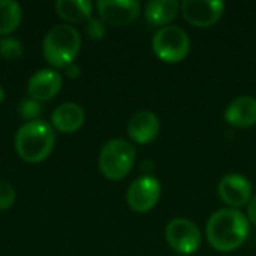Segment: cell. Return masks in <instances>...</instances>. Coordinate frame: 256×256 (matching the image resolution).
<instances>
[{"mask_svg": "<svg viewBox=\"0 0 256 256\" xmlns=\"http://www.w3.org/2000/svg\"><path fill=\"white\" fill-rule=\"evenodd\" d=\"M86 33L90 39H102L105 36V22L100 18H90L86 26Z\"/></svg>", "mask_w": 256, "mask_h": 256, "instance_id": "obj_21", "label": "cell"}, {"mask_svg": "<svg viewBox=\"0 0 256 256\" xmlns=\"http://www.w3.org/2000/svg\"><path fill=\"white\" fill-rule=\"evenodd\" d=\"M54 8L60 18L70 24H78L92 18L93 3L88 0H57Z\"/></svg>", "mask_w": 256, "mask_h": 256, "instance_id": "obj_16", "label": "cell"}, {"mask_svg": "<svg viewBox=\"0 0 256 256\" xmlns=\"http://www.w3.org/2000/svg\"><path fill=\"white\" fill-rule=\"evenodd\" d=\"M81 50V34L70 24H60L48 30L42 42V52L54 68H68Z\"/></svg>", "mask_w": 256, "mask_h": 256, "instance_id": "obj_3", "label": "cell"}, {"mask_svg": "<svg viewBox=\"0 0 256 256\" xmlns=\"http://www.w3.org/2000/svg\"><path fill=\"white\" fill-rule=\"evenodd\" d=\"M249 230V219L240 210L226 207L210 216L206 236L213 249L226 254L244 244Z\"/></svg>", "mask_w": 256, "mask_h": 256, "instance_id": "obj_1", "label": "cell"}, {"mask_svg": "<svg viewBox=\"0 0 256 256\" xmlns=\"http://www.w3.org/2000/svg\"><path fill=\"white\" fill-rule=\"evenodd\" d=\"M20 114L27 120V122H33L39 118L40 114V104L34 99H27L21 104L20 106Z\"/></svg>", "mask_w": 256, "mask_h": 256, "instance_id": "obj_20", "label": "cell"}, {"mask_svg": "<svg viewBox=\"0 0 256 256\" xmlns=\"http://www.w3.org/2000/svg\"><path fill=\"white\" fill-rule=\"evenodd\" d=\"M3 99H4V90L0 87V102H3Z\"/></svg>", "mask_w": 256, "mask_h": 256, "instance_id": "obj_24", "label": "cell"}, {"mask_svg": "<svg viewBox=\"0 0 256 256\" xmlns=\"http://www.w3.org/2000/svg\"><path fill=\"white\" fill-rule=\"evenodd\" d=\"M183 18L195 27L214 26L225 12V3L220 0H184L180 3Z\"/></svg>", "mask_w": 256, "mask_h": 256, "instance_id": "obj_8", "label": "cell"}, {"mask_svg": "<svg viewBox=\"0 0 256 256\" xmlns=\"http://www.w3.org/2000/svg\"><path fill=\"white\" fill-rule=\"evenodd\" d=\"M218 194L230 208H238L252 200V184L242 174H226L219 182Z\"/></svg>", "mask_w": 256, "mask_h": 256, "instance_id": "obj_10", "label": "cell"}, {"mask_svg": "<svg viewBox=\"0 0 256 256\" xmlns=\"http://www.w3.org/2000/svg\"><path fill=\"white\" fill-rule=\"evenodd\" d=\"M180 12L177 0H152L146 4V18L152 26H170Z\"/></svg>", "mask_w": 256, "mask_h": 256, "instance_id": "obj_15", "label": "cell"}, {"mask_svg": "<svg viewBox=\"0 0 256 256\" xmlns=\"http://www.w3.org/2000/svg\"><path fill=\"white\" fill-rule=\"evenodd\" d=\"M165 238L170 248L182 255H192L201 246L200 228L189 219H172L165 230Z\"/></svg>", "mask_w": 256, "mask_h": 256, "instance_id": "obj_6", "label": "cell"}, {"mask_svg": "<svg viewBox=\"0 0 256 256\" xmlns=\"http://www.w3.org/2000/svg\"><path fill=\"white\" fill-rule=\"evenodd\" d=\"M62 90V75L56 69H40L33 74L27 84V92L38 102L52 99Z\"/></svg>", "mask_w": 256, "mask_h": 256, "instance_id": "obj_11", "label": "cell"}, {"mask_svg": "<svg viewBox=\"0 0 256 256\" xmlns=\"http://www.w3.org/2000/svg\"><path fill=\"white\" fill-rule=\"evenodd\" d=\"M99 18L110 26L122 27L134 22L141 10V4L135 0H100L96 3Z\"/></svg>", "mask_w": 256, "mask_h": 256, "instance_id": "obj_9", "label": "cell"}, {"mask_svg": "<svg viewBox=\"0 0 256 256\" xmlns=\"http://www.w3.org/2000/svg\"><path fill=\"white\" fill-rule=\"evenodd\" d=\"M225 120L234 128H252L256 124V98L238 96L225 110Z\"/></svg>", "mask_w": 256, "mask_h": 256, "instance_id": "obj_14", "label": "cell"}, {"mask_svg": "<svg viewBox=\"0 0 256 256\" xmlns=\"http://www.w3.org/2000/svg\"><path fill=\"white\" fill-rule=\"evenodd\" d=\"M160 183L152 176H142L134 180L128 189V206L136 213H147L156 207L160 200Z\"/></svg>", "mask_w": 256, "mask_h": 256, "instance_id": "obj_7", "label": "cell"}, {"mask_svg": "<svg viewBox=\"0 0 256 256\" xmlns=\"http://www.w3.org/2000/svg\"><path fill=\"white\" fill-rule=\"evenodd\" d=\"M15 189L10 183L0 180V212L9 210L15 202Z\"/></svg>", "mask_w": 256, "mask_h": 256, "instance_id": "obj_19", "label": "cell"}, {"mask_svg": "<svg viewBox=\"0 0 256 256\" xmlns=\"http://www.w3.org/2000/svg\"><path fill=\"white\" fill-rule=\"evenodd\" d=\"M56 144V132L51 124L38 118L26 122L15 135V150L18 156L28 164L45 160Z\"/></svg>", "mask_w": 256, "mask_h": 256, "instance_id": "obj_2", "label": "cell"}, {"mask_svg": "<svg viewBox=\"0 0 256 256\" xmlns=\"http://www.w3.org/2000/svg\"><path fill=\"white\" fill-rule=\"evenodd\" d=\"M159 132L160 120L152 111H138L128 123V135L136 144H148L154 141Z\"/></svg>", "mask_w": 256, "mask_h": 256, "instance_id": "obj_12", "label": "cell"}, {"mask_svg": "<svg viewBox=\"0 0 256 256\" xmlns=\"http://www.w3.org/2000/svg\"><path fill=\"white\" fill-rule=\"evenodd\" d=\"M156 57L165 63H178L184 60L190 51V39L178 26L160 27L152 40Z\"/></svg>", "mask_w": 256, "mask_h": 256, "instance_id": "obj_5", "label": "cell"}, {"mask_svg": "<svg viewBox=\"0 0 256 256\" xmlns=\"http://www.w3.org/2000/svg\"><path fill=\"white\" fill-rule=\"evenodd\" d=\"M136 158L135 147L122 138L110 140L99 153V170L112 182L123 180L134 168Z\"/></svg>", "mask_w": 256, "mask_h": 256, "instance_id": "obj_4", "label": "cell"}, {"mask_svg": "<svg viewBox=\"0 0 256 256\" xmlns=\"http://www.w3.org/2000/svg\"><path fill=\"white\" fill-rule=\"evenodd\" d=\"M248 219L256 225V195L252 196V200L248 204Z\"/></svg>", "mask_w": 256, "mask_h": 256, "instance_id": "obj_22", "label": "cell"}, {"mask_svg": "<svg viewBox=\"0 0 256 256\" xmlns=\"http://www.w3.org/2000/svg\"><path fill=\"white\" fill-rule=\"evenodd\" d=\"M80 72H81V69H80V66H78L75 62L66 68V74H68V76H70V78H76V76L80 75Z\"/></svg>", "mask_w": 256, "mask_h": 256, "instance_id": "obj_23", "label": "cell"}, {"mask_svg": "<svg viewBox=\"0 0 256 256\" xmlns=\"http://www.w3.org/2000/svg\"><path fill=\"white\" fill-rule=\"evenodd\" d=\"M22 9L15 0H0V36H8L20 26Z\"/></svg>", "mask_w": 256, "mask_h": 256, "instance_id": "obj_17", "label": "cell"}, {"mask_svg": "<svg viewBox=\"0 0 256 256\" xmlns=\"http://www.w3.org/2000/svg\"><path fill=\"white\" fill-rule=\"evenodd\" d=\"M86 122V112L81 105L75 102L60 104L51 114L52 128L62 134H72L82 128Z\"/></svg>", "mask_w": 256, "mask_h": 256, "instance_id": "obj_13", "label": "cell"}, {"mask_svg": "<svg viewBox=\"0 0 256 256\" xmlns=\"http://www.w3.org/2000/svg\"><path fill=\"white\" fill-rule=\"evenodd\" d=\"M0 56L6 60H16L22 56V44L10 36L0 38Z\"/></svg>", "mask_w": 256, "mask_h": 256, "instance_id": "obj_18", "label": "cell"}]
</instances>
